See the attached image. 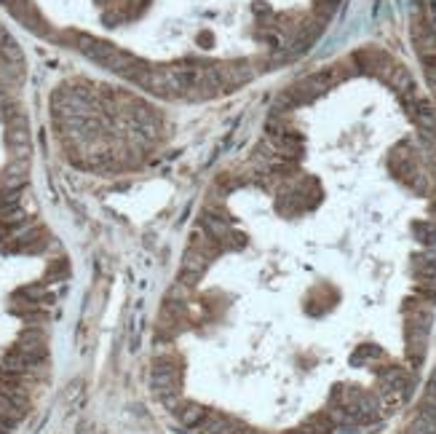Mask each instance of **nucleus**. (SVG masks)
<instances>
[{
    "instance_id": "nucleus-1",
    "label": "nucleus",
    "mask_w": 436,
    "mask_h": 434,
    "mask_svg": "<svg viewBox=\"0 0 436 434\" xmlns=\"http://www.w3.org/2000/svg\"><path fill=\"white\" fill-rule=\"evenodd\" d=\"M76 48L83 56H88L91 62H97L99 67H105L110 73H118L123 78H134L137 70L142 67V62L137 56H131L129 51H120L108 41H99L91 35H76Z\"/></svg>"
},
{
    "instance_id": "nucleus-2",
    "label": "nucleus",
    "mask_w": 436,
    "mask_h": 434,
    "mask_svg": "<svg viewBox=\"0 0 436 434\" xmlns=\"http://www.w3.org/2000/svg\"><path fill=\"white\" fill-rule=\"evenodd\" d=\"M209 266V255L201 252L196 247H190L182 257V284H196V279H201V274Z\"/></svg>"
},
{
    "instance_id": "nucleus-3",
    "label": "nucleus",
    "mask_w": 436,
    "mask_h": 434,
    "mask_svg": "<svg viewBox=\"0 0 436 434\" xmlns=\"http://www.w3.org/2000/svg\"><path fill=\"white\" fill-rule=\"evenodd\" d=\"M0 56L9 62V67H22V62H24L19 43H16L9 33H3V30H0Z\"/></svg>"
},
{
    "instance_id": "nucleus-4",
    "label": "nucleus",
    "mask_w": 436,
    "mask_h": 434,
    "mask_svg": "<svg viewBox=\"0 0 436 434\" xmlns=\"http://www.w3.org/2000/svg\"><path fill=\"white\" fill-rule=\"evenodd\" d=\"M175 413L180 415V421L185 423V426H198V423H201V418L207 415V410H204L201 405H193V402H187V405H180Z\"/></svg>"
},
{
    "instance_id": "nucleus-5",
    "label": "nucleus",
    "mask_w": 436,
    "mask_h": 434,
    "mask_svg": "<svg viewBox=\"0 0 436 434\" xmlns=\"http://www.w3.org/2000/svg\"><path fill=\"white\" fill-rule=\"evenodd\" d=\"M284 434H311L306 426H300V429H292V432H284Z\"/></svg>"
}]
</instances>
